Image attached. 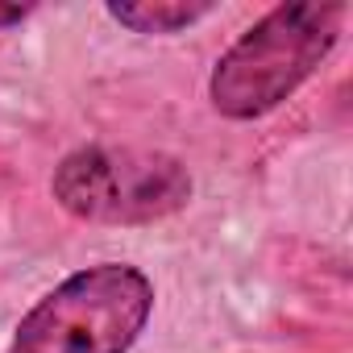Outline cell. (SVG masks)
I'll return each instance as SVG.
<instances>
[{"instance_id": "6da1fadb", "label": "cell", "mask_w": 353, "mask_h": 353, "mask_svg": "<svg viewBox=\"0 0 353 353\" xmlns=\"http://www.w3.org/2000/svg\"><path fill=\"white\" fill-rule=\"evenodd\" d=\"M349 5L341 0H295L258 17L212 67L208 96L229 121H258L295 96L303 79L332 54Z\"/></svg>"}, {"instance_id": "7a4b0ae2", "label": "cell", "mask_w": 353, "mask_h": 353, "mask_svg": "<svg viewBox=\"0 0 353 353\" xmlns=\"http://www.w3.org/2000/svg\"><path fill=\"white\" fill-rule=\"evenodd\" d=\"M154 312V283L129 262L67 274L17 324L5 353H129Z\"/></svg>"}, {"instance_id": "3957f363", "label": "cell", "mask_w": 353, "mask_h": 353, "mask_svg": "<svg viewBox=\"0 0 353 353\" xmlns=\"http://www.w3.org/2000/svg\"><path fill=\"white\" fill-rule=\"evenodd\" d=\"M50 192L88 225H154L192 200V174L162 150L79 145L54 166Z\"/></svg>"}, {"instance_id": "277c9868", "label": "cell", "mask_w": 353, "mask_h": 353, "mask_svg": "<svg viewBox=\"0 0 353 353\" xmlns=\"http://www.w3.org/2000/svg\"><path fill=\"white\" fill-rule=\"evenodd\" d=\"M208 13H216V5L208 0H112L108 17L133 34H183L196 21H204Z\"/></svg>"}, {"instance_id": "5b68a950", "label": "cell", "mask_w": 353, "mask_h": 353, "mask_svg": "<svg viewBox=\"0 0 353 353\" xmlns=\"http://www.w3.org/2000/svg\"><path fill=\"white\" fill-rule=\"evenodd\" d=\"M30 13H34V5H5V0H0V30H9V26H21Z\"/></svg>"}]
</instances>
